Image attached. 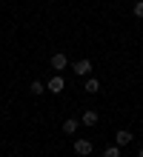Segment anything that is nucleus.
Listing matches in <instances>:
<instances>
[{
    "mask_svg": "<svg viewBox=\"0 0 143 157\" xmlns=\"http://www.w3.org/2000/svg\"><path fill=\"white\" fill-rule=\"evenodd\" d=\"M132 12H135V17H140V20H143V0H137V3H135V9H132Z\"/></svg>",
    "mask_w": 143,
    "mask_h": 157,
    "instance_id": "nucleus-11",
    "label": "nucleus"
},
{
    "mask_svg": "<svg viewBox=\"0 0 143 157\" xmlns=\"http://www.w3.org/2000/svg\"><path fill=\"white\" fill-rule=\"evenodd\" d=\"M103 157H120V146H112V149L103 151Z\"/></svg>",
    "mask_w": 143,
    "mask_h": 157,
    "instance_id": "nucleus-10",
    "label": "nucleus"
},
{
    "mask_svg": "<svg viewBox=\"0 0 143 157\" xmlns=\"http://www.w3.org/2000/svg\"><path fill=\"white\" fill-rule=\"evenodd\" d=\"M86 91H89V94H97V91H100V80L97 77H89V80H86V86H83Z\"/></svg>",
    "mask_w": 143,
    "mask_h": 157,
    "instance_id": "nucleus-7",
    "label": "nucleus"
},
{
    "mask_svg": "<svg viewBox=\"0 0 143 157\" xmlns=\"http://www.w3.org/2000/svg\"><path fill=\"white\" fill-rule=\"evenodd\" d=\"M80 123H86V126H97V112H83V117H80Z\"/></svg>",
    "mask_w": 143,
    "mask_h": 157,
    "instance_id": "nucleus-8",
    "label": "nucleus"
},
{
    "mask_svg": "<svg viewBox=\"0 0 143 157\" xmlns=\"http://www.w3.org/2000/svg\"><path fill=\"white\" fill-rule=\"evenodd\" d=\"M77 126H80V120H77V117L63 120V132H66V134H74V132H77Z\"/></svg>",
    "mask_w": 143,
    "mask_h": 157,
    "instance_id": "nucleus-6",
    "label": "nucleus"
},
{
    "mask_svg": "<svg viewBox=\"0 0 143 157\" xmlns=\"http://www.w3.org/2000/svg\"><path fill=\"white\" fill-rule=\"evenodd\" d=\"M74 151H77L80 157H89V154H92V140H86V137H77V140H74Z\"/></svg>",
    "mask_w": 143,
    "mask_h": 157,
    "instance_id": "nucleus-2",
    "label": "nucleus"
},
{
    "mask_svg": "<svg viewBox=\"0 0 143 157\" xmlns=\"http://www.w3.org/2000/svg\"><path fill=\"white\" fill-rule=\"evenodd\" d=\"M29 91H32V94H43V91H46V83H40V80H32Z\"/></svg>",
    "mask_w": 143,
    "mask_h": 157,
    "instance_id": "nucleus-9",
    "label": "nucleus"
},
{
    "mask_svg": "<svg viewBox=\"0 0 143 157\" xmlns=\"http://www.w3.org/2000/svg\"><path fill=\"white\" fill-rule=\"evenodd\" d=\"M89 71H92V60H77L74 63V75H80V77H89Z\"/></svg>",
    "mask_w": 143,
    "mask_h": 157,
    "instance_id": "nucleus-4",
    "label": "nucleus"
},
{
    "mask_svg": "<svg viewBox=\"0 0 143 157\" xmlns=\"http://www.w3.org/2000/svg\"><path fill=\"white\" fill-rule=\"evenodd\" d=\"M132 140H135V134H132L129 128H120V132L114 134V143H117V146H129Z\"/></svg>",
    "mask_w": 143,
    "mask_h": 157,
    "instance_id": "nucleus-5",
    "label": "nucleus"
},
{
    "mask_svg": "<svg viewBox=\"0 0 143 157\" xmlns=\"http://www.w3.org/2000/svg\"><path fill=\"white\" fill-rule=\"evenodd\" d=\"M63 89H66V80H63L60 75H52L49 83H46V91H52V94H60Z\"/></svg>",
    "mask_w": 143,
    "mask_h": 157,
    "instance_id": "nucleus-1",
    "label": "nucleus"
},
{
    "mask_svg": "<svg viewBox=\"0 0 143 157\" xmlns=\"http://www.w3.org/2000/svg\"><path fill=\"white\" fill-rule=\"evenodd\" d=\"M137 157H143V151H140V154H137Z\"/></svg>",
    "mask_w": 143,
    "mask_h": 157,
    "instance_id": "nucleus-12",
    "label": "nucleus"
},
{
    "mask_svg": "<svg viewBox=\"0 0 143 157\" xmlns=\"http://www.w3.org/2000/svg\"><path fill=\"white\" fill-rule=\"evenodd\" d=\"M66 66H69L66 54H63V52H54V54H52V69H54V71H63Z\"/></svg>",
    "mask_w": 143,
    "mask_h": 157,
    "instance_id": "nucleus-3",
    "label": "nucleus"
}]
</instances>
